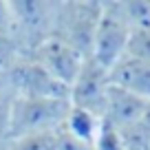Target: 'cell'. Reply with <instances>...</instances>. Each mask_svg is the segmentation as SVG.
Returning <instances> with one entry per match:
<instances>
[{"label": "cell", "instance_id": "52a82bcc", "mask_svg": "<svg viewBox=\"0 0 150 150\" xmlns=\"http://www.w3.org/2000/svg\"><path fill=\"white\" fill-rule=\"evenodd\" d=\"M110 84L135 97L150 102V64L132 55H124L108 69Z\"/></svg>", "mask_w": 150, "mask_h": 150}, {"label": "cell", "instance_id": "6da1fadb", "mask_svg": "<svg viewBox=\"0 0 150 150\" xmlns=\"http://www.w3.org/2000/svg\"><path fill=\"white\" fill-rule=\"evenodd\" d=\"M71 102L66 97H16L11 112V141L64 126Z\"/></svg>", "mask_w": 150, "mask_h": 150}, {"label": "cell", "instance_id": "277c9868", "mask_svg": "<svg viewBox=\"0 0 150 150\" xmlns=\"http://www.w3.org/2000/svg\"><path fill=\"white\" fill-rule=\"evenodd\" d=\"M5 86L16 97H66L69 86L57 82L29 55H18L2 73Z\"/></svg>", "mask_w": 150, "mask_h": 150}, {"label": "cell", "instance_id": "ba28073f", "mask_svg": "<svg viewBox=\"0 0 150 150\" xmlns=\"http://www.w3.org/2000/svg\"><path fill=\"white\" fill-rule=\"evenodd\" d=\"M148 104L150 102H144V99H139V97H135V95H130V93H126V91H122V88L110 84L106 110H104V119L122 130V128H128V126H132V124L141 122Z\"/></svg>", "mask_w": 150, "mask_h": 150}, {"label": "cell", "instance_id": "5bb4252c", "mask_svg": "<svg viewBox=\"0 0 150 150\" xmlns=\"http://www.w3.org/2000/svg\"><path fill=\"white\" fill-rule=\"evenodd\" d=\"M93 150H124L119 128H115L112 124H108L106 119H104L102 128H99V135H97V139H95V144H93Z\"/></svg>", "mask_w": 150, "mask_h": 150}, {"label": "cell", "instance_id": "30bf717a", "mask_svg": "<svg viewBox=\"0 0 150 150\" xmlns=\"http://www.w3.org/2000/svg\"><path fill=\"white\" fill-rule=\"evenodd\" d=\"M16 95L0 82V150H7L11 146V112H13Z\"/></svg>", "mask_w": 150, "mask_h": 150}, {"label": "cell", "instance_id": "5b68a950", "mask_svg": "<svg viewBox=\"0 0 150 150\" xmlns=\"http://www.w3.org/2000/svg\"><path fill=\"white\" fill-rule=\"evenodd\" d=\"M108 91H110L108 69H104L102 64H97L95 60L88 57L84 62V66L80 69L77 77L73 80V84L69 86V102L71 106L84 108V110L104 119Z\"/></svg>", "mask_w": 150, "mask_h": 150}, {"label": "cell", "instance_id": "7a4b0ae2", "mask_svg": "<svg viewBox=\"0 0 150 150\" xmlns=\"http://www.w3.org/2000/svg\"><path fill=\"white\" fill-rule=\"evenodd\" d=\"M102 5L104 2H55L53 35L77 49L84 57H91Z\"/></svg>", "mask_w": 150, "mask_h": 150}, {"label": "cell", "instance_id": "2e32d148", "mask_svg": "<svg viewBox=\"0 0 150 150\" xmlns=\"http://www.w3.org/2000/svg\"><path fill=\"white\" fill-rule=\"evenodd\" d=\"M55 150H93V148L71 137L64 128H60V130H55Z\"/></svg>", "mask_w": 150, "mask_h": 150}, {"label": "cell", "instance_id": "9a60e30c", "mask_svg": "<svg viewBox=\"0 0 150 150\" xmlns=\"http://www.w3.org/2000/svg\"><path fill=\"white\" fill-rule=\"evenodd\" d=\"M0 44H7V47L16 49V27H13L11 2H0Z\"/></svg>", "mask_w": 150, "mask_h": 150}, {"label": "cell", "instance_id": "8992f818", "mask_svg": "<svg viewBox=\"0 0 150 150\" xmlns=\"http://www.w3.org/2000/svg\"><path fill=\"white\" fill-rule=\"evenodd\" d=\"M31 60H35L47 73H51L57 82H62L64 86H71L73 80L77 77L80 69L84 66V62L88 57H84L77 49H73L71 44H66L64 40L51 35L49 40H44L40 47H35L31 53H27Z\"/></svg>", "mask_w": 150, "mask_h": 150}, {"label": "cell", "instance_id": "7c38bea8", "mask_svg": "<svg viewBox=\"0 0 150 150\" xmlns=\"http://www.w3.org/2000/svg\"><path fill=\"white\" fill-rule=\"evenodd\" d=\"M57 130H60V128H57ZM9 150H55V130L13 139L11 146H9Z\"/></svg>", "mask_w": 150, "mask_h": 150}, {"label": "cell", "instance_id": "8fae6325", "mask_svg": "<svg viewBox=\"0 0 150 150\" xmlns=\"http://www.w3.org/2000/svg\"><path fill=\"white\" fill-rule=\"evenodd\" d=\"M122 5L132 31L150 29V0H128Z\"/></svg>", "mask_w": 150, "mask_h": 150}, {"label": "cell", "instance_id": "9c48e42d", "mask_svg": "<svg viewBox=\"0 0 150 150\" xmlns=\"http://www.w3.org/2000/svg\"><path fill=\"white\" fill-rule=\"evenodd\" d=\"M102 122L104 119L97 117V115H93V112L84 110V108L71 106L69 115H66V122H64L62 128H64L71 137H75L77 141H82V144L93 148L95 139H97V135H99V128H102Z\"/></svg>", "mask_w": 150, "mask_h": 150}, {"label": "cell", "instance_id": "4fadbf2b", "mask_svg": "<svg viewBox=\"0 0 150 150\" xmlns=\"http://www.w3.org/2000/svg\"><path fill=\"white\" fill-rule=\"evenodd\" d=\"M126 55H132L137 60L150 64V29H139V31L130 33Z\"/></svg>", "mask_w": 150, "mask_h": 150}, {"label": "cell", "instance_id": "3957f363", "mask_svg": "<svg viewBox=\"0 0 150 150\" xmlns=\"http://www.w3.org/2000/svg\"><path fill=\"white\" fill-rule=\"evenodd\" d=\"M130 33L132 29L124 13V5L122 2H104L93 38L91 60L102 64L104 69H110L117 60L126 55Z\"/></svg>", "mask_w": 150, "mask_h": 150}]
</instances>
